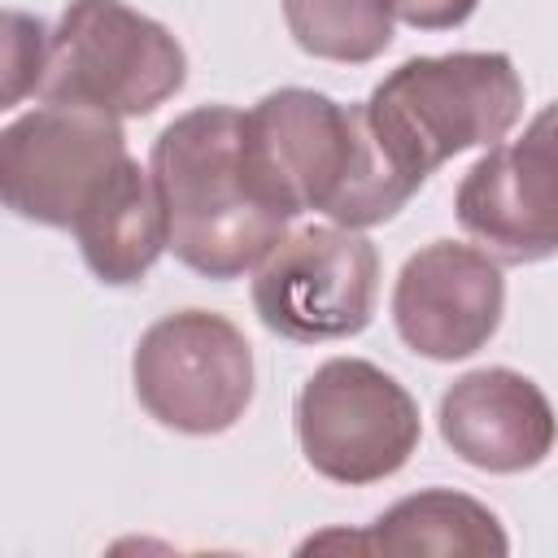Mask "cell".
<instances>
[{
  "label": "cell",
  "mask_w": 558,
  "mask_h": 558,
  "mask_svg": "<svg viewBox=\"0 0 558 558\" xmlns=\"http://www.w3.org/2000/svg\"><path fill=\"white\" fill-rule=\"evenodd\" d=\"M240 153L248 183L283 218L314 209L336 227L362 231L388 222L418 192L384 157L366 109L314 87L266 92L240 113Z\"/></svg>",
  "instance_id": "cell-1"
},
{
  "label": "cell",
  "mask_w": 558,
  "mask_h": 558,
  "mask_svg": "<svg viewBox=\"0 0 558 558\" xmlns=\"http://www.w3.org/2000/svg\"><path fill=\"white\" fill-rule=\"evenodd\" d=\"M153 187L166 218V248L196 275L227 283L253 270L288 222L248 183L240 109L201 105L174 118L153 144Z\"/></svg>",
  "instance_id": "cell-2"
},
{
  "label": "cell",
  "mask_w": 558,
  "mask_h": 558,
  "mask_svg": "<svg viewBox=\"0 0 558 558\" xmlns=\"http://www.w3.org/2000/svg\"><path fill=\"white\" fill-rule=\"evenodd\" d=\"M366 122L414 187L466 148H493L523 118V78L506 52L410 57L362 100Z\"/></svg>",
  "instance_id": "cell-3"
},
{
  "label": "cell",
  "mask_w": 558,
  "mask_h": 558,
  "mask_svg": "<svg viewBox=\"0 0 558 558\" xmlns=\"http://www.w3.org/2000/svg\"><path fill=\"white\" fill-rule=\"evenodd\" d=\"M187 83L183 44L122 0H70L48 31L39 92L109 118H148Z\"/></svg>",
  "instance_id": "cell-4"
},
{
  "label": "cell",
  "mask_w": 558,
  "mask_h": 558,
  "mask_svg": "<svg viewBox=\"0 0 558 558\" xmlns=\"http://www.w3.org/2000/svg\"><path fill=\"white\" fill-rule=\"evenodd\" d=\"M418 401L366 357H327L296 392V440L331 484H379L418 449Z\"/></svg>",
  "instance_id": "cell-5"
},
{
  "label": "cell",
  "mask_w": 558,
  "mask_h": 558,
  "mask_svg": "<svg viewBox=\"0 0 558 558\" xmlns=\"http://www.w3.org/2000/svg\"><path fill=\"white\" fill-rule=\"evenodd\" d=\"M135 397L170 432L218 436L253 401V349L244 331L214 310H174L157 318L131 357Z\"/></svg>",
  "instance_id": "cell-6"
},
{
  "label": "cell",
  "mask_w": 558,
  "mask_h": 558,
  "mask_svg": "<svg viewBox=\"0 0 558 558\" xmlns=\"http://www.w3.org/2000/svg\"><path fill=\"white\" fill-rule=\"evenodd\" d=\"M379 296V253L349 227H301L283 235L253 275V310L266 331L318 344L357 336Z\"/></svg>",
  "instance_id": "cell-7"
},
{
  "label": "cell",
  "mask_w": 558,
  "mask_h": 558,
  "mask_svg": "<svg viewBox=\"0 0 558 558\" xmlns=\"http://www.w3.org/2000/svg\"><path fill=\"white\" fill-rule=\"evenodd\" d=\"M122 157L126 135L118 118L48 100L0 126V205L39 227H70Z\"/></svg>",
  "instance_id": "cell-8"
},
{
  "label": "cell",
  "mask_w": 558,
  "mask_h": 558,
  "mask_svg": "<svg viewBox=\"0 0 558 558\" xmlns=\"http://www.w3.org/2000/svg\"><path fill=\"white\" fill-rule=\"evenodd\" d=\"M558 157L554 109H541L523 140L493 144L458 183L453 214L497 266H532L558 253Z\"/></svg>",
  "instance_id": "cell-9"
},
{
  "label": "cell",
  "mask_w": 558,
  "mask_h": 558,
  "mask_svg": "<svg viewBox=\"0 0 558 558\" xmlns=\"http://www.w3.org/2000/svg\"><path fill=\"white\" fill-rule=\"evenodd\" d=\"M506 310L501 266L458 240H432L405 257L392 288V323L405 349L432 362H462L480 353Z\"/></svg>",
  "instance_id": "cell-10"
},
{
  "label": "cell",
  "mask_w": 558,
  "mask_h": 558,
  "mask_svg": "<svg viewBox=\"0 0 558 558\" xmlns=\"http://www.w3.org/2000/svg\"><path fill=\"white\" fill-rule=\"evenodd\" d=\"M440 436L475 471L519 475L549 458L554 410L549 397L510 366H480L458 375L440 397Z\"/></svg>",
  "instance_id": "cell-11"
},
{
  "label": "cell",
  "mask_w": 558,
  "mask_h": 558,
  "mask_svg": "<svg viewBox=\"0 0 558 558\" xmlns=\"http://www.w3.org/2000/svg\"><path fill=\"white\" fill-rule=\"evenodd\" d=\"M78 253L87 270L109 288L140 283L161 248H166V218L153 187V174L140 170V161L126 153L105 170V179L92 187L83 209L70 222Z\"/></svg>",
  "instance_id": "cell-12"
},
{
  "label": "cell",
  "mask_w": 558,
  "mask_h": 558,
  "mask_svg": "<svg viewBox=\"0 0 558 558\" xmlns=\"http://www.w3.org/2000/svg\"><path fill=\"white\" fill-rule=\"evenodd\" d=\"M336 541H344L349 549H366V554H458V558H506L510 554L501 519L484 501L453 493V488H423L414 497H401L366 532L318 536L305 549L336 545Z\"/></svg>",
  "instance_id": "cell-13"
},
{
  "label": "cell",
  "mask_w": 558,
  "mask_h": 558,
  "mask_svg": "<svg viewBox=\"0 0 558 558\" xmlns=\"http://www.w3.org/2000/svg\"><path fill=\"white\" fill-rule=\"evenodd\" d=\"M288 35L318 61L362 65L392 44V0H283Z\"/></svg>",
  "instance_id": "cell-14"
},
{
  "label": "cell",
  "mask_w": 558,
  "mask_h": 558,
  "mask_svg": "<svg viewBox=\"0 0 558 558\" xmlns=\"http://www.w3.org/2000/svg\"><path fill=\"white\" fill-rule=\"evenodd\" d=\"M48 26L26 9H0V113L39 92Z\"/></svg>",
  "instance_id": "cell-15"
},
{
  "label": "cell",
  "mask_w": 558,
  "mask_h": 558,
  "mask_svg": "<svg viewBox=\"0 0 558 558\" xmlns=\"http://www.w3.org/2000/svg\"><path fill=\"white\" fill-rule=\"evenodd\" d=\"M475 9L480 0H392V17L410 22L414 31H453Z\"/></svg>",
  "instance_id": "cell-16"
}]
</instances>
